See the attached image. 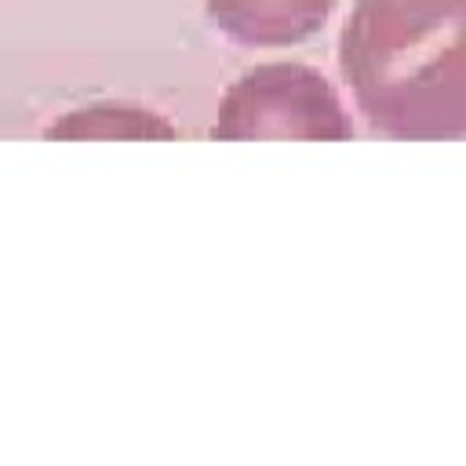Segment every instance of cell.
Returning a JSON list of instances; mask_svg holds the SVG:
<instances>
[{"mask_svg": "<svg viewBox=\"0 0 466 466\" xmlns=\"http://www.w3.org/2000/svg\"><path fill=\"white\" fill-rule=\"evenodd\" d=\"M339 66L371 131L426 142L466 135V0H357Z\"/></svg>", "mask_w": 466, "mask_h": 466, "instance_id": "obj_1", "label": "cell"}, {"mask_svg": "<svg viewBox=\"0 0 466 466\" xmlns=\"http://www.w3.org/2000/svg\"><path fill=\"white\" fill-rule=\"evenodd\" d=\"M215 138H324L342 142L353 124L335 87L309 66L269 62L244 73L218 102Z\"/></svg>", "mask_w": 466, "mask_h": 466, "instance_id": "obj_2", "label": "cell"}, {"mask_svg": "<svg viewBox=\"0 0 466 466\" xmlns=\"http://www.w3.org/2000/svg\"><path fill=\"white\" fill-rule=\"evenodd\" d=\"M339 0H208L215 25L244 47H288L313 36Z\"/></svg>", "mask_w": 466, "mask_h": 466, "instance_id": "obj_3", "label": "cell"}]
</instances>
